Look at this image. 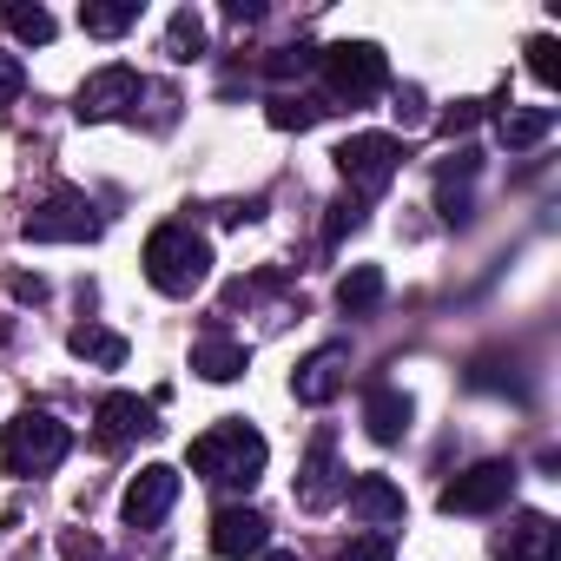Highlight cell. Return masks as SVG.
Instances as JSON below:
<instances>
[{
  "label": "cell",
  "instance_id": "6da1fadb",
  "mask_svg": "<svg viewBox=\"0 0 561 561\" xmlns=\"http://www.w3.org/2000/svg\"><path fill=\"white\" fill-rule=\"evenodd\" d=\"M264 436L244 423V416H225L218 430H205L198 443H192V469L211 482V489H225V495H251L257 489V476H264Z\"/></svg>",
  "mask_w": 561,
  "mask_h": 561
},
{
  "label": "cell",
  "instance_id": "7a4b0ae2",
  "mask_svg": "<svg viewBox=\"0 0 561 561\" xmlns=\"http://www.w3.org/2000/svg\"><path fill=\"white\" fill-rule=\"evenodd\" d=\"M146 277H152V291L159 298H192L205 277H211V244L192 231V225H159L146 238Z\"/></svg>",
  "mask_w": 561,
  "mask_h": 561
},
{
  "label": "cell",
  "instance_id": "3957f363",
  "mask_svg": "<svg viewBox=\"0 0 561 561\" xmlns=\"http://www.w3.org/2000/svg\"><path fill=\"white\" fill-rule=\"evenodd\" d=\"M318 73H324V100H331V106H370V100L390 87V60H383V47H370V41L324 47V54H318Z\"/></svg>",
  "mask_w": 561,
  "mask_h": 561
},
{
  "label": "cell",
  "instance_id": "277c9868",
  "mask_svg": "<svg viewBox=\"0 0 561 561\" xmlns=\"http://www.w3.org/2000/svg\"><path fill=\"white\" fill-rule=\"evenodd\" d=\"M67 449H73V430L54 410H34V403L8 423V436H0V462H8V476H47Z\"/></svg>",
  "mask_w": 561,
  "mask_h": 561
},
{
  "label": "cell",
  "instance_id": "5b68a950",
  "mask_svg": "<svg viewBox=\"0 0 561 561\" xmlns=\"http://www.w3.org/2000/svg\"><path fill=\"white\" fill-rule=\"evenodd\" d=\"M331 159H337V172H344V185H351L357 198H377V192L403 172V159H410V152H403V139H397V133H351Z\"/></svg>",
  "mask_w": 561,
  "mask_h": 561
},
{
  "label": "cell",
  "instance_id": "8992f818",
  "mask_svg": "<svg viewBox=\"0 0 561 561\" xmlns=\"http://www.w3.org/2000/svg\"><path fill=\"white\" fill-rule=\"evenodd\" d=\"M106 231V218L93 211V198L87 192H54V198H41L27 218H21V238L27 244H87V238H100Z\"/></svg>",
  "mask_w": 561,
  "mask_h": 561
},
{
  "label": "cell",
  "instance_id": "52a82bcc",
  "mask_svg": "<svg viewBox=\"0 0 561 561\" xmlns=\"http://www.w3.org/2000/svg\"><path fill=\"white\" fill-rule=\"evenodd\" d=\"M515 482H522L515 462H476V469H462L456 482H443L436 508H443V515H495V508L515 502Z\"/></svg>",
  "mask_w": 561,
  "mask_h": 561
},
{
  "label": "cell",
  "instance_id": "ba28073f",
  "mask_svg": "<svg viewBox=\"0 0 561 561\" xmlns=\"http://www.w3.org/2000/svg\"><path fill=\"white\" fill-rule=\"evenodd\" d=\"M139 100H146V80H139L133 67H100V73H87V80H80V93H73V119L100 126V119L133 113Z\"/></svg>",
  "mask_w": 561,
  "mask_h": 561
},
{
  "label": "cell",
  "instance_id": "9c48e42d",
  "mask_svg": "<svg viewBox=\"0 0 561 561\" xmlns=\"http://www.w3.org/2000/svg\"><path fill=\"white\" fill-rule=\"evenodd\" d=\"M172 502H179V469L146 462V469L133 476V489H126L119 515H126V528H159V522L172 515Z\"/></svg>",
  "mask_w": 561,
  "mask_h": 561
},
{
  "label": "cell",
  "instance_id": "30bf717a",
  "mask_svg": "<svg viewBox=\"0 0 561 561\" xmlns=\"http://www.w3.org/2000/svg\"><path fill=\"white\" fill-rule=\"evenodd\" d=\"M264 548H271V522H264L251 502H225V508L211 515V554L244 561V554H264Z\"/></svg>",
  "mask_w": 561,
  "mask_h": 561
},
{
  "label": "cell",
  "instance_id": "8fae6325",
  "mask_svg": "<svg viewBox=\"0 0 561 561\" xmlns=\"http://www.w3.org/2000/svg\"><path fill=\"white\" fill-rule=\"evenodd\" d=\"M344 370H351V344H318V351L291 370V397L311 403V410H324V403L344 390Z\"/></svg>",
  "mask_w": 561,
  "mask_h": 561
},
{
  "label": "cell",
  "instance_id": "7c38bea8",
  "mask_svg": "<svg viewBox=\"0 0 561 561\" xmlns=\"http://www.w3.org/2000/svg\"><path fill=\"white\" fill-rule=\"evenodd\" d=\"M344 495V469H337V436L331 430H318L311 436V456H305V469H298V508H331Z\"/></svg>",
  "mask_w": 561,
  "mask_h": 561
},
{
  "label": "cell",
  "instance_id": "4fadbf2b",
  "mask_svg": "<svg viewBox=\"0 0 561 561\" xmlns=\"http://www.w3.org/2000/svg\"><path fill=\"white\" fill-rule=\"evenodd\" d=\"M476 179H482V152L476 146H456L443 165H436V211L449 218V225H469V192H476Z\"/></svg>",
  "mask_w": 561,
  "mask_h": 561
},
{
  "label": "cell",
  "instance_id": "5bb4252c",
  "mask_svg": "<svg viewBox=\"0 0 561 561\" xmlns=\"http://www.w3.org/2000/svg\"><path fill=\"white\" fill-rule=\"evenodd\" d=\"M495 561H561V528L535 508H522L502 535H495Z\"/></svg>",
  "mask_w": 561,
  "mask_h": 561
},
{
  "label": "cell",
  "instance_id": "9a60e30c",
  "mask_svg": "<svg viewBox=\"0 0 561 561\" xmlns=\"http://www.w3.org/2000/svg\"><path fill=\"white\" fill-rule=\"evenodd\" d=\"M139 436H159V410L139 403V397H126V390L100 397V449H126Z\"/></svg>",
  "mask_w": 561,
  "mask_h": 561
},
{
  "label": "cell",
  "instance_id": "2e32d148",
  "mask_svg": "<svg viewBox=\"0 0 561 561\" xmlns=\"http://www.w3.org/2000/svg\"><path fill=\"white\" fill-rule=\"evenodd\" d=\"M344 502H351V515H357L364 528H397V522L410 515V502H403V489H397L390 476H357V482H344Z\"/></svg>",
  "mask_w": 561,
  "mask_h": 561
},
{
  "label": "cell",
  "instance_id": "e0dca14e",
  "mask_svg": "<svg viewBox=\"0 0 561 561\" xmlns=\"http://www.w3.org/2000/svg\"><path fill=\"white\" fill-rule=\"evenodd\" d=\"M244 364H251V351H244L238 337H225V324L211 318V324L198 331V344H192V370H198L205 383H231V377H244Z\"/></svg>",
  "mask_w": 561,
  "mask_h": 561
},
{
  "label": "cell",
  "instance_id": "ac0fdd59",
  "mask_svg": "<svg viewBox=\"0 0 561 561\" xmlns=\"http://www.w3.org/2000/svg\"><path fill=\"white\" fill-rule=\"evenodd\" d=\"M410 416H416V403L397 390V383H370L364 390V430H370V443H403L410 436Z\"/></svg>",
  "mask_w": 561,
  "mask_h": 561
},
{
  "label": "cell",
  "instance_id": "d6986e66",
  "mask_svg": "<svg viewBox=\"0 0 561 561\" xmlns=\"http://www.w3.org/2000/svg\"><path fill=\"white\" fill-rule=\"evenodd\" d=\"M383 291H390L383 271H377V264H357V271L337 277V311H344V318H370V311L383 305Z\"/></svg>",
  "mask_w": 561,
  "mask_h": 561
},
{
  "label": "cell",
  "instance_id": "ffe728a7",
  "mask_svg": "<svg viewBox=\"0 0 561 561\" xmlns=\"http://www.w3.org/2000/svg\"><path fill=\"white\" fill-rule=\"evenodd\" d=\"M495 133H502L508 152H528V146H541V139L554 133V106H508Z\"/></svg>",
  "mask_w": 561,
  "mask_h": 561
},
{
  "label": "cell",
  "instance_id": "44dd1931",
  "mask_svg": "<svg viewBox=\"0 0 561 561\" xmlns=\"http://www.w3.org/2000/svg\"><path fill=\"white\" fill-rule=\"evenodd\" d=\"M324 113H331V106H324L318 93H271V113H264V119H271L277 133H305V126H318Z\"/></svg>",
  "mask_w": 561,
  "mask_h": 561
},
{
  "label": "cell",
  "instance_id": "7402d4cb",
  "mask_svg": "<svg viewBox=\"0 0 561 561\" xmlns=\"http://www.w3.org/2000/svg\"><path fill=\"white\" fill-rule=\"evenodd\" d=\"M67 344H73V357H87V364H100V370H119V364H126V337H119V331L80 324V331H73Z\"/></svg>",
  "mask_w": 561,
  "mask_h": 561
},
{
  "label": "cell",
  "instance_id": "603a6c76",
  "mask_svg": "<svg viewBox=\"0 0 561 561\" xmlns=\"http://www.w3.org/2000/svg\"><path fill=\"white\" fill-rule=\"evenodd\" d=\"M80 27H87L93 41H119V34L139 27V0H119V8H100V0H87V8H80Z\"/></svg>",
  "mask_w": 561,
  "mask_h": 561
},
{
  "label": "cell",
  "instance_id": "cb8c5ba5",
  "mask_svg": "<svg viewBox=\"0 0 561 561\" xmlns=\"http://www.w3.org/2000/svg\"><path fill=\"white\" fill-rule=\"evenodd\" d=\"M0 27H8L14 41H27V47L54 41V14L47 8H14V0H0Z\"/></svg>",
  "mask_w": 561,
  "mask_h": 561
},
{
  "label": "cell",
  "instance_id": "d4e9b609",
  "mask_svg": "<svg viewBox=\"0 0 561 561\" xmlns=\"http://www.w3.org/2000/svg\"><path fill=\"white\" fill-rule=\"evenodd\" d=\"M165 54H172V60H198V54H205V14H198V8H179V14L165 21Z\"/></svg>",
  "mask_w": 561,
  "mask_h": 561
},
{
  "label": "cell",
  "instance_id": "484cf974",
  "mask_svg": "<svg viewBox=\"0 0 561 561\" xmlns=\"http://www.w3.org/2000/svg\"><path fill=\"white\" fill-rule=\"evenodd\" d=\"M305 73H318V54L311 47H277V54H264V80H277V87H291Z\"/></svg>",
  "mask_w": 561,
  "mask_h": 561
},
{
  "label": "cell",
  "instance_id": "4316f807",
  "mask_svg": "<svg viewBox=\"0 0 561 561\" xmlns=\"http://www.w3.org/2000/svg\"><path fill=\"white\" fill-rule=\"evenodd\" d=\"M364 211H370V198H357V192H344L337 205H331V218H324V244H344L357 225H364Z\"/></svg>",
  "mask_w": 561,
  "mask_h": 561
},
{
  "label": "cell",
  "instance_id": "83f0119b",
  "mask_svg": "<svg viewBox=\"0 0 561 561\" xmlns=\"http://www.w3.org/2000/svg\"><path fill=\"white\" fill-rule=\"evenodd\" d=\"M390 113H397V126H403V133H416V126L430 119V100H423V87H397V106H390Z\"/></svg>",
  "mask_w": 561,
  "mask_h": 561
},
{
  "label": "cell",
  "instance_id": "f1b7e54d",
  "mask_svg": "<svg viewBox=\"0 0 561 561\" xmlns=\"http://www.w3.org/2000/svg\"><path fill=\"white\" fill-rule=\"evenodd\" d=\"M482 119H489L482 100H456V106L443 113V139H456V133H469V126H482Z\"/></svg>",
  "mask_w": 561,
  "mask_h": 561
},
{
  "label": "cell",
  "instance_id": "f546056e",
  "mask_svg": "<svg viewBox=\"0 0 561 561\" xmlns=\"http://www.w3.org/2000/svg\"><path fill=\"white\" fill-rule=\"evenodd\" d=\"M60 554H67V561H113L106 541H93L87 528H67V535H60Z\"/></svg>",
  "mask_w": 561,
  "mask_h": 561
},
{
  "label": "cell",
  "instance_id": "4dcf8cb0",
  "mask_svg": "<svg viewBox=\"0 0 561 561\" xmlns=\"http://www.w3.org/2000/svg\"><path fill=\"white\" fill-rule=\"evenodd\" d=\"M528 73H535L541 87L561 73V60H554V41H548V34H535V41H528Z\"/></svg>",
  "mask_w": 561,
  "mask_h": 561
},
{
  "label": "cell",
  "instance_id": "1f68e13d",
  "mask_svg": "<svg viewBox=\"0 0 561 561\" xmlns=\"http://www.w3.org/2000/svg\"><path fill=\"white\" fill-rule=\"evenodd\" d=\"M337 561H390V535H357L351 548H337Z\"/></svg>",
  "mask_w": 561,
  "mask_h": 561
},
{
  "label": "cell",
  "instance_id": "d6a6232c",
  "mask_svg": "<svg viewBox=\"0 0 561 561\" xmlns=\"http://www.w3.org/2000/svg\"><path fill=\"white\" fill-rule=\"evenodd\" d=\"M225 21H231V27H257V21H264V0H231Z\"/></svg>",
  "mask_w": 561,
  "mask_h": 561
},
{
  "label": "cell",
  "instance_id": "836d02e7",
  "mask_svg": "<svg viewBox=\"0 0 561 561\" xmlns=\"http://www.w3.org/2000/svg\"><path fill=\"white\" fill-rule=\"evenodd\" d=\"M8 291L27 298V305H41V298H47V277H8Z\"/></svg>",
  "mask_w": 561,
  "mask_h": 561
},
{
  "label": "cell",
  "instance_id": "e575fe53",
  "mask_svg": "<svg viewBox=\"0 0 561 561\" xmlns=\"http://www.w3.org/2000/svg\"><path fill=\"white\" fill-rule=\"evenodd\" d=\"M257 561H298V554H291V548H264Z\"/></svg>",
  "mask_w": 561,
  "mask_h": 561
}]
</instances>
